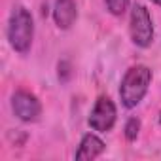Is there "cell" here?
Listing matches in <instances>:
<instances>
[{
  "label": "cell",
  "instance_id": "cell-1",
  "mask_svg": "<svg viewBox=\"0 0 161 161\" xmlns=\"http://www.w3.org/2000/svg\"><path fill=\"white\" fill-rule=\"evenodd\" d=\"M152 84V70L146 64H135L131 66L119 86V97L121 104L125 108H135L140 104V101L146 97Z\"/></svg>",
  "mask_w": 161,
  "mask_h": 161
},
{
  "label": "cell",
  "instance_id": "cell-2",
  "mask_svg": "<svg viewBox=\"0 0 161 161\" xmlns=\"http://www.w3.org/2000/svg\"><path fill=\"white\" fill-rule=\"evenodd\" d=\"M32 38H34V21H32L31 12L25 6H15L8 21L10 46L19 55H27L31 51Z\"/></svg>",
  "mask_w": 161,
  "mask_h": 161
},
{
  "label": "cell",
  "instance_id": "cell-3",
  "mask_svg": "<svg viewBox=\"0 0 161 161\" xmlns=\"http://www.w3.org/2000/svg\"><path fill=\"white\" fill-rule=\"evenodd\" d=\"M131 40L138 47H150L153 42V23L150 12L142 4H135L131 10V23H129Z\"/></svg>",
  "mask_w": 161,
  "mask_h": 161
},
{
  "label": "cell",
  "instance_id": "cell-4",
  "mask_svg": "<svg viewBox=\"0 0 161 161\" xmlns=\"http://www.w3.org/2000/svg\"><path fill=\"white\" fill-rule=\"evenodd\" d=\"M116 119H118V110H116V104L110 97H99L91 114H89V127L93 131H99V133H108L114 125H116Z\"/></svg>",
  "mask_w": 161,
  "mask_h": 161
},
{
  "label": "cell",
  "instance_id": "cell-5",
  "mask_svg": "<svg viewBox=\"0 0 161 161\" xmlns=\"http://www.w3.org/2000/svg\"><path fill=\"white\" fill-rule=\"evenodd\" d=\"M12 110L14 114L21 119V121H36L40 116H42V104L38 101L36 95L25 91V89H19L14 93L12 97Z\"/></svg>",
  "mask_w": 161,
  "mask_h": 161
},
{
  "label": "cell",
  "instance_id": "cell-6",
  "mask_svg": "<svg viewBox=\"0 0 161 161\" xmlns=\"http://www.w3.org/2000/svg\"><path fill=\"white\" fill-rule=\"evenodd\" d=\"M55 25L63 31H68L78 19V4L76 0H55L53 6Z\"/></svg>",
  "mask_w": 161,
  "mask_h": 161
},
{
  "label": "cell",
  "instance_id": "cell-7",
  "mask_svg": "<svg viewBox=\"0 0 161 161\" xmlns=\"http://www.w3.org/2000/svg\"><path fill=\"white\" fill-rule=\"evenodd\" d=\"M104 150H106V144L97 135L87 133V135H84L82 142H80V146H78V150L74 153V157L76 159H97Z\"/></svg>",
  "mask_w": 161,
  "mask_h": 161
},
{
  "label": "cell",
  "instance_id": "cell-8",
  "mask_svg": "<svg viewBox=\"0 0 161 161\" xmlns=\"http://www.w3.org/2000/svg\"><path fill=\"white\" fill-rule=\"evenodd\" d=\"M104 4L112 15H123L129 8V0H104Z\"/></svg>",
  "mask_w": 161,
  "mask_h": 161
},
{
  "label": "cell",
  "instance_id": "cell-9",
  "mask_svg": "<svg viewBox=\"0 0 161 161\" xmlns=\"http://www.w3.org/2000/svg\"><path fill=\"white\" fill-rule=\"evenodd\" d=\"M138 133H140V119L138 118H129L127 123H125V138L129 142H133V140H136Z\"/></svg>",
  "mask_w": 161,
  "mask_h": 161
},
{
  "label": "cell",
  "instance_id": "cell-10",
  "mask_svg": "<svg viewBox=\"0 0 161 161\" xmlns=\"http://www.w3.org/2000/svg\"><path fill=\"white\" fill-rule=\"evenodd\" d=\"M68 76H70V64L66 61L59 63V80H61V82H66Z\"/></svg>",
  "mask_w": 161,
  "mask_h": 161
},
{
  "label": "cell",
  "instance_id": "cell-11",
  "mask_svg": "<svg viewBox=\"0 0 161 161\" xmlns=\"http://www.w3.org/2000/svg\"><path fill=\"white\" fill-rule=\"evenodd\" d=\"M153 4H157V6H161V0H152Z\"/></svg>",
  "mask_w": 161,
  "mask_h": 161
},
{
  "label": "cell",
  "instance_id": "cell-12",
  "mask_svg": "<svg viewBox=\"0 0 161 161\" xmlns=\"http://www.w3.org/2000/svg\"><path fill=\"white\" fill-rule=\"evenodd\" d=\"M159 125H161V112H159Z\"/></svg>",
  "mask_w": 161,
  "mask_h": 161
}]
</instances>
